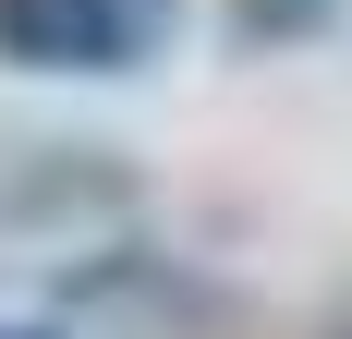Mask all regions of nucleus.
Listing matches in <instances>:
<instances>
[{
  "instance_id": "obj_1",
  "label": "nucleus",
  "mask_w": 352,
  "mask_h": 339,
  "mask_svg": "<svg viewBox=\"0 0 352 339\" xmlns=\"http://www.w3.org/2000/svg\"><path fill=\"white\" fill-rule=\"evenodd\" d=\"M170 36V0H0L12 73H134Z\"/></svg>"
},
{
  "instance_id": "obj_3",
  "label": "nucleus",
  "mask_w": 352,
  "mask_h": 339,
  "mask_svg": "<svg viewBox=\"0 0 352 339\" xmlns=\"http://www.w3.org/2000/svg\"><path fill=\"white\" fill-rule=\"evenodd\" d=\"M0 339H61V327H0Z\"/></svg>"
},
{
  "instance_id": "obj_4",
  "label": "nucleus",
  "mask_w": 352,
  "mask_h": 339,
  "mask_svg": "<svg viewBox=\"0 0 352 339\" xmlns=\"http://www.w3.org/2000/svg\"><path fill=\"white\" fill-rule=\"evenodd\" d=\"M340 339H352V327H340Z\"/></svg>"
},
{
  "instance_id": "obj_2",
  "label": "nucleus",
  "mask_w": 352,
  "mask_h": 339,
  "mask_svg": "<svg viewBox=\"0 0 352 339\" xmlns=\"http://www.w3.org/2000/svg\"><path fill=\"white\" fill-rule=\"evenodd\" d=\"M328 12L340 0H231V36L243 49H304V36H328Z\"/></svg>"
}]
</instances>
